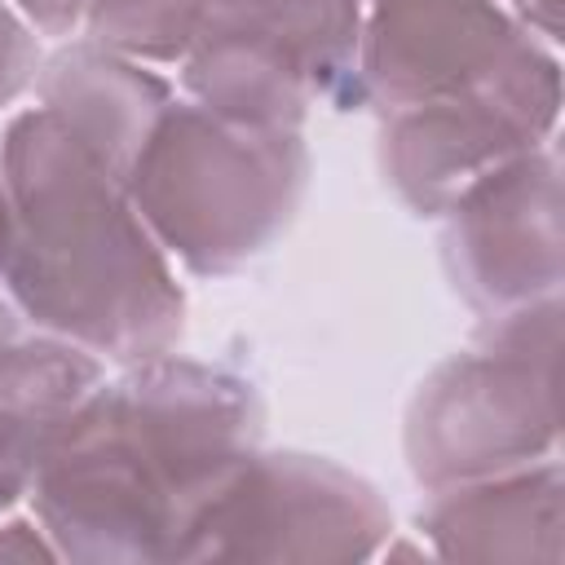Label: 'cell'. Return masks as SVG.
Wrapping results in <instances>:
<instances>
[{
    "instance_id": "cell-1",
    "label": "cell",
    "mask_w": 565,
    "mask_h": 565,
    "mask_svg": "<svg viewBox=\"0 0 565 565\" xmlns=\"http://www.w3.org/2000/svg\"><path fill=\"white\" fill-rule=\"evenodd\" d=\"M256 441L260 397L243 375L159 353L66 415L35 472V508L66 556H190Z\"/></svg>"
},
{
    "instance_id": "cell-2",
    "label": "cell",
    "mask_w": 565,
    "mask_h": 565,
    "mask_svg": "<svg viewBox=\"0 0 565 565\" xmlns=\"http://www.w3.org/2000/svg\"><path fill=\"white\" fill-rule=\"evenodd\" d=\"M4 282L18 313L115 362L168 353L185 296L128 181L53 110H22L0 146Z\"/></svg>"
},
{
    "instance_id": "cell-3",
    "label": "cell",
    "mask_w": 565,
    "mask_h": 565,
    "mask_svg": "<svg viewBox=\"0 0 565 565\" xmlns=\"http://www.w3.org/2000/svg\"><path fill=\"white\" fill-rule=\"evenodd\" d=\"M309 154L296 128H265L181 102L154 119L128 168V194L194 274H230L296 216Z\"/></svg>"
},
{
    "instance_id": "cell-4",
    "label": "cell",
    "mask_w": 565,
    "mask_h": 565,
    "mask_svg": "<svg viewBox=\"0 0 565 565\" xmlns=\"http://www.w3.org/2000/svg\"><path fill=\"white\" fill-rule=\"evenodd\" d=\"M494 322L486 349L437 366L411 402L406 455L428 486L494 477L556 446V300Z\"/></svg>"
},
{
    "instance_id": "cell-5",
    "label": "cell",
    "mask_w": 565,
    "mask_h": 565,
    "mask_svg": "<svg viewBox=\"0 0 565 565\" xmlns=\"http://www.w3.org/2000/svg\"><path fill=\"white\" fill-rule=\"evenodd\" d=\"M181 62L199 106L296 128L313 102L358 93V0H265L203 35Z\"/></svg>"
},
{
    "instance_id": "cell-6",
    "label": "cell",
    "mask_w": 565,
    "mask_h": 565,
    "mask_svg": "<svg viewBox=\"0 0 565 565\" xmlns=\"http://www.w3.org/2000/svg\"><path fill=\"white\" fill-rule=\"evenodd\" d=\"M556 102V57L543 49L490 88L384 115V172L419 216H441L481 177L539 150Z\"/></svg>"
},
{
    "instance_id": "cell-7",
    "label": "cell",
    "mask_w": 565,
    "mask_h": 565,
    "mask_svg": "<svg viewBox=\"0 0 565 565\" xmlns=\"http://www.w3.org/2000/svg\"><path fill=\"white\" fill-rule=\"evenodd\" d=\"M543 53L494 0H375L358 35V93L384 115L499 84Z\"/></svg>"
},
{
    "instance_id": "cell-8",
    "label": "cell",
    "mask_w": 565,
    "mask_h": 565,
    "mask_svg": "<svg viewBox=\"0 0 565 565\" xmlns=\"http://www.w3.org/2000/svg\"><path fill=\"white\" fill-rule=\"evenodd\" d=\"M446 212V269L472 309L486 318H508L556 300L561 181L552 146L481 177Z\"/></svg>"
},
{
    "instance_id": "cell-9",
    "label": "cell",
    "mask_w": 565,
    "mask_h": 565,
    "mask_svg": "<svg viewBox=\"0 0 565 565\" xmlns=\"http://www.w3.org/2000/svg\"><path fill=\"white\" fill-rule=\"evenodd\" d=\"M384 530V503L344 468L256 455L199 525L190 556H366Z\"/></svg>"
},
{
    "instance_id": "cell-10",
    "label": "cell",
    "mask_w": 565,
    "mask_h": 565,
    "mask_svg": "<svg viewBox=\"0 0 565 565\" xmlns=\"http://www.w3.org/2000/svg\"><path fill=\"white\" fill-rule=\"evenodd\" d=\"M40 106L93 146L124 181L154 119L168 110V84L102 44H75L40 75Z\"/></svg>"
},
{
    "instance_id": "cell-11",
    "label": "cell",
    "mask_w": 565,
    "mask_h": 565,
    "mask_svg": "<svg viewBox=\"0 0 565 565\" xmlns=\"http://www.w3.org/2000/svg\"><path fill=\"white\" fill-rule=\"evenodd\" d=\"M97 384L88 349L22 335L0 349V508L35 486L49 441Z\"/></svg>"
},
{
    "instance_id": "cell-12",
    "label": "cell",
    "mask_w": 565,
    "mask_h": 565,
    "mask_svg": "<svg viewBox=\"0 0 565 565\" xmlns=\"http://www.w3.org/2000/svg\"><path fill=\"white\" fill-rule=\"evenodd\" d=\"M419 525L437 534L450 556H556L561 530V468L543 463L539 472H516L486 486L437 490Z\"/></svg>"
},
{
    "instance_id": "cell-13",
    "label": "cell",
    "mask_w": 565,
    "mask_h": 565,
    "mask_svg": "<svg viewBox=\"0 0 565 565\" xmlns=\"http://www.w3.org/2000/svg\"><path fill=\"white\" fill-rule=\"evenodd\" d=\"M40 71V49L31 40V26L0 0V106L13 102Z\"/></svg>"
},
{
    "instance_id": "cell-14",
    "label": "cell",
    "mask_w": 565,
    "mask_h": 565,
    "mask_svg": "<svg viewBox=\"0 0 565 565\" xmlns=\"http://www.w3.org/2000/svg\"><path fill=\"white\" fill-rule=\"evenodd\" d=\"M93 4H97V0H18V9H22L40 31H49V35L71 31L79 18L93 13Z\"/></svg>"
},
{
    "instance_id": "cell-15",
    "label": "cell",
    "mask_w": 565,
    "mask_h": 565,
    "mask_svg": "<svg viewBox=\"0 0 565 565\" xmlns=\"http://www.w3.org/2000/svg\"><path fill=\"white\" fill-rule=\"evenodd\" d=\"M512 4H516V13L530 26H539L547 40H556V31H561V0H512Z\"/></svg>"
},
{
    "instance_id": "cell-16",
    "label": "cell",
    "mask_w": 565,
    "mask_h": 565,
    "mask_svg": "<svg viewBox=\"0 0 565 565\" xmlns=\"http://www.w3.org/2000/svg\"><path fill=\"white\" fill-rule=\"evenodd\" d=\"M18 335H22V331H18V305H4V300H0V349L13 344Z\"/></svg>"
},
{
    "instance_id": "cell-17",
    "label": "cell",
    "mask_w": 565,
    "mask_h": 565,
    "mask_svg": "<svg viewBox=\"0 0 565 565\" xmlns=\"http://www.w3.org/2000/svg\"><path fill=\"white\" fill-rule=\"evenodd\" d=\"M0 274H4V190H0Z\"/></svg>"
}]
</instances>
